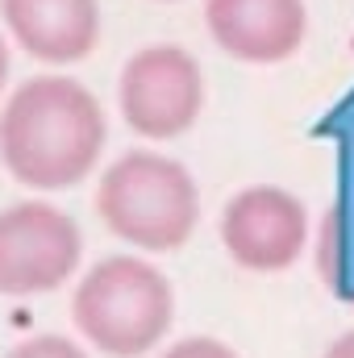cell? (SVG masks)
<instances>
[{
    "label": "cell",
    "instance_id": "obj_1",
    "mask_svg": "<svg viewBox=\"0 0 354 358\" xmlns=\"http://www.w3.org/2000/svg\"><path fill=\"white\" fill-rule=\"evenodd\" d=\"M108 117L96 92L46 71L0 100V167L34 192L80 187L100 167Z\"/></svg>",
    "mask_w": 354,
    "mask_h": 358
},
{
    "label": "cell",
    "instance_id": "obj_13",
    "mask_svg": "<svg viewBox=\"0 0 354 358\" xmlns=\"http://www.w3.org/2000/svg\"><path fill=\"white\" fill-rule=\"evenodd\" d=\"M159 4H176V0H159Z\"/></svg>",
    "mask_w": 354,
    "mask_h": 358
},
{
    "label": "cell",
    "instance_id": "obj_2",
    "mask_svg": "<svg viewBox=\"0 0 354 358\" xmlns=\"http://www.w3.org/2000/svg\"><path fill=\"white\" fill-rule=\"evenodd\" d=\"M96 217L113 238L146 255H171L200 225V187L192 171L159 150L117 155L96 183Z\"/></svg>",
    "mask_w": 354,
    "mask_h": 358
},
{
    "label": "cell",
    "instance_id": "obj_8",
    "mask_svg": "<svg viewBox=\"0 0 354 358\" xmlns=\"http://www.w3.org/2000/svg\"><path fill=\"white\" fill-rule=\"evenodd\" d=\"M8 38L46 67L84 63L100 46V0H0Z\"/></svg>",
    "mask_w": 354,
    "mask_h": 358
},
{
    "label": "cell",
    "instance_id": "obj_7",
    "mask_svg": "<svg viewBox=\"0 0 354 358\" xmlns=\"http://www.w3.org/2000/svg\"><path fill=\"white\" fill-rule=\"evenodd\" d=\"M208 38L238 63L275 67L300 55L309 38L304 0H204Z\"/></svg>",
    "mask_w": 354,
    "mask_h": 358
},
{
    "label": "cell",
    "instance_id": "obj_11",
    "mask_svg": "<svg viewBox=\"0 0 354 358\" xmlns=\"http://www.w3.org/2000/svg\"><path fill=\"white\" fill-rule=\"evenodd\" d=\"M321 358H354V329L351 334H342V338H334L330 350H325Z\"/></svg>",
    "mask_w": 354,
    "mask_h": 358
},
{
    "label": "cell",
    "instance_id": "obj_4",
    "mask_svg": "<svg viewBox=\"0 0 354 358\" xmlns=\"http://www.w3.org/2000/svg\"><path fill=\"white\" fill-rule=\"evenodd\" d=\"M121 121L146 142L183 138L204 113V71L192 50L176 42L142 46L117 76Z\"/></svg>",
    "mask_w": 354,
    "mask_h": 358
},
{
    "label": "cell",
    "instance_id": "obj_10",
    "mask_svg": "<svg viewBox=\"0 0 354 358\" xmlns=\"http://www.w3.org/2000/svg\"><path fill=\"white\" fill-rule=\"evenodd\" d=\"M159 358H238V350L225 346L221 338H204V334H196V338H179V342H171Z\"/></svg>",
    "mask_w": 354,
    "mask_h": 358
},
{
    "label": "cell",
    "instance_id": "obj_5",
    "mask_svg": "<svg viewBox=\"0 0 354 358\" xmlns=\"http://www.w3.org/2000/svg\"><path fill=\"white\" fill-rule=\"evenodd\" d=\"M84 263L80 225L46 204L17 200L0 208V296H46Z\"/></svg>",
    "mask_w": 354,
    "mask_h": 358
},
{
    "label": "cell",
    "instance_id": "obj_6",
    "mask_svg": "<svg viewBox=\"0 0 354 358\" xmlns=\"http://www.w3.org/2000/svg\"><path fill=\"white\" fill-rule=\"evenodd\" d=\"M221 246L246 271L275 275L300 263L309 246V208L279 183H250L221 208Z\"/></svg>",
    "mask_w": 354,
    "mask_h": 358
},
{
    "label": "cell",
    "instance_id": "obj_9",
    "mask_svg": "<svg viewBox=\"0 0 354 358\" xmlns=\"http://www.w3.org/2000/svg\"><path fill=\"white\" fill-rule=\"evenodd\" d=\"M4 358H92L80 342L63 338V334H38V338H25L17 342Z\"/></svg>",
    "mask_w": 354,
    "mask_h": 358
},
{
    "label": "cell",
    "instance_id": "obj_3",
    "mask_svg": "<svg viewBox=\"0 0 354 358\" xmlns=\"http://www.w3.org/2000/svg\"><path fill=\"white\" fill-rule=\"evenodd\" d=\"M71 321L92 350L142 358L159 350L176 325V287L142 255H108L76 283Z\"/></svg>",
    "mask_w": 354,
    "mask_h": 358
},
{
    "label": "cell",
    "instance_id": "obj_12",
    "mask_svg": "<svg viewBox=\"0 0 354 358\" xmlns=\"http://www.w3.org/2000/svg\"><path fill=\"white\" fill-rule=\"evenodd\" d=\"M8 67H13V55H8V38L0 34V96L8 92Z\"/></svg>",
    "mask_w": 354,
    "mask_h": 358
}]
</instances>
